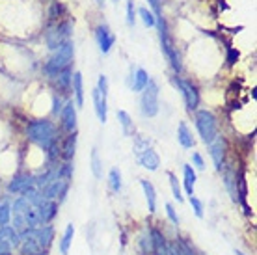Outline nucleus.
I'll return each mask as SVG.
<instances>
[{
  "mask_svg": "<svg viewBox=\"0 0 257 255\" xmlns=\"http://www.w3.org/2000/svg\"><path fill=\"white\" fill-rule=\"evenodd\" d=\"M225 186H227V190H229V194H231L233 201H237V198H238L237 179H235V173L233 172H225Z\"/></svg>",
  "mask_w": 257,
  "mask_h": 255,
  "instance_id": "obj_25",
  "label": "nucleus"
},
{
  "mask_svg": "<svg viewBox=\"0 0 257 255\" xmlns=\"http://www.w3.org/2000/svg\"><path fill=\"white\" fill-rule=\"evenodd\" d=\"M30 186H34V177L32 175H28V173H19V175H15V177L12 179V183H10V192H13V194H23L25 190H28Z\"/></svg>",
  "mask_w": 257,
  "mask_h": 255,
  "instance_id": "obj_14",
  "label": "nucleus"
},
{
  "mask_svg": "<svg viewBox=\"0 0 257 255\" xmlns=\"http://www.w3.org/2000/svg\"><path fill=\"white\" fill-rule=\"evenodd\" d=\"M117 119H119V123H121L123 133H125V134L133 133V119H131V115H128L127 112L119 110V112H117Z\"/></svg>",
  "mask_w": 257,
  "mask_h": 255,
  "instance_id": "obj_28",
  "label": "nucleus"
},
{
  "mask_svg": "<svg viewBox=\"0 0 257 255\" xmlns=\"http://www.w3.org/2000/svg\"><path fill=\"white\" fill-rule=\"evenodd\" d=\"M235 255H244V253H242L240 249H235Z\"/></svg>",
  "mask_w": 257,
  "mask_h": 255,
  "instance_id": "obj_42",
  "label": "nucleus"
},
{
  "mask_svg": "<svg viewBox=\"0 0 257 255\" xmlns=\"http://www.w3.org/2000/svg\"><path fill=\"white\" fill-rule=\"evenodd\" d=\"M95 2L99 4V6H103V4H104V0H95Z\"/></svg>",
  "mask_w": 257,
  "mask_h": 255,
  "instance_id": "obj_41",
  "label": "nucleus"
},
{
  "mask_svg": "<svg viewBox=\"0 0 257 255\" xmlns=\"http://www.w3.org/2000/svg\"><path fill=\"white\" fill-rule=\"evenodd\" d=\"M108 183H110V188H112L114 192L121 190V172H119L117 168H112V170H110Z\"/></svg>",
  "mask_w": 257,
  "mask_h": 255,
  "instance_id": "obj_24",
  "label": "nucleus"
},
{
  "mask_svg": "<svg viewBox=\"0 0 257 255\" xmlns=\"http://www.w3.org/2000/svg\"><path fill=\"white\" fill-rule=\"evenodd\" d=\"M73 236H75V227H73V223H69L64 231L62 242H60V251H62V255L69 253V246H71V242H73Z\"/></svg>",
  "mask_w": 257,
  "mask_h": 255,
  "instance_id": "obj_21",
  "label": "nucleus"
},
{
  "mask_svg": "<svg viewBox=\"0 0 257 255\" xmlns=\"http://www.w3.org/2000/svg\"><path fill=\"white\" fill-rule=\"evenodd\" d=\"M194 185H196V172L192 166H185V190L188 196H194Z\"/></svg>",
  "mask_w": 257,
  "mask_h": 255,
  "instance_id": "obj_22",
  "label": "nucleus"
},
{
  "mask_svg": "<svg viewBox=\"0 0 257 255\" xmlns=\"http://www.w3.org/2000/svg\"><path fill=\"white\" fill-rule=\"evenodd\" d=\"M174 84L181 89V93H183V97H185L187 108L188 110H194V108H196V106H198V102H199L198 89L194 88V86L190 82H187V80H181L179 77L174 78Z\"/></svg>",
  "mask_w": 257,
  "mask_h": 255,
  "instance_id": "obj_8",
  "label": "nucleus"
},
{
  "mask_svg": "<svg viewBox=\"0 0 257 255\" xmlns=\"http://www.w3.org/2000/svg\"><path fill=\"white\" fill-rule=\"evenodd\" d=\"M140 17H142V21H144V25H146V26H155V25H157L155 15L149 12L148 8H140Z\"/></svg>",
  "mask_w": 257,
  "mask_h": 255,
  "instance_id": "obj_32",
  "label": "nucleus"
},
{
  "mask_svg": "<svg viewBox=\"0 0 257 255\" xmlns=\"http://www.w3.org/2000/svg\"><path fill=\"white\" fill-rule=\"evenodd\" d=\"M136 157H138V162H140L146 170H149V172H155V170H159V166H161V159H159V155L155 153L151 147L144 149V151L138 153Z\"/></svg>",
  "mask_w": 257,
  "mask_h": 255,
  "instance_id": "obj_12",
  "label": "nucleus"
},
{
  "mask_svg": "<svg viewBox=\"0 0 257 255\" xmlns=\"http://www.w3.org/2000/svg\"><path fill=\"white\" fill-rule=\"evenodd\" d=\"M71 86H73V91H75L77 106H82L84 104V84H82V75H80V73H75V75L71 77Z\"/></svg>",
  "mask_w": 257,
  "mask_h": 255,
  "instance_id": "obj_18",
  "label": "nucleus"
},
{
  "mask_svg": "<svg viewBox=\"0 0 257 255\" xmlns=\"http://www.w3.org/2000/svg\"><path fill=\"white\" fill-rule=\"evenodd\" d=\"M140 185H142V190H144V194H146V199H148L149 212H155V211H157V192H155V186L151 185L149 181H146V179H142Z\"/></svg>",
  "mask_w": 257,
  "mask_h": 255,
  "instance_id": "obj_17",
  "label": "nucleus"
},
{
  "mask_svg": "<svg viewBox=\"0 0 257 255\" xmlns=\"http://www.w3.org/2000/svg\"><path fill=\"white\" fill-rule=\"evenodd\" d=\"M127 25L135 26V2L133 0L127 2Z\"/></svg>",
  "mask_w": 257,
  "mask_h": 255,
  "instance_id": "obj_34",
  "label": "nucleus"
},
{
  "mask_svg": "<svg viewBox=\"0 0 257 255\" xmlns=\"http://www.w3.org/2000/svg\"><path fill=\"white\" fill-rule=\"evenodd\" d=\"M97 89H99L101 93H104V95H108V80H106V77H104V75H101V77H99Z\"/></svg>",
  "mask_w": 257,
  "mask_h": 255,
  "instance_id": "obj_37",
  "label": "nucleus"
},
{
  "mask_svg": "<svg viewBox=\"0 0 257 255\" xmlns=\"http://www.w3.org/2000/svg\"><path fill=\"white\" fill-rule=\"evenodd\" d=\"M149 2V6L153 8V15H155V19H161L162 17V8H161V0H148Z\"/></svg>",
  "mask_w": 257,
  "mask_h": 255,
  "instance_id": "obj_36",
  "label": "nucleus"
},
{
  "mask_svg": "<svg viewBox=\"0 0 257 255\" xmlns=\"http://www.w3.org/2000/svg\"><path fill=\"white\" fill-rule=\"evenodd\" d=\"M177 140H179V144L185 147V149L194 147V136H192V133L188 131V127L185 125V123H179V129H177Z\"/></svg>",
  "mask_w": 257,
  "mask_h": 255,
  "instance_id": "obj_19",
  "label": "nucleus"
},
{
  "mask_svg": "<svg viewBox=\"0 0 257 255\" xmlns=\"http://www.w3.org/2000/svg\"><path fill=\"white\" fill-rule=\"evenodd\" d=\"M73 54H75V49H73V43L71 41H65L56 49V54L45 64V73L51 75V77H56L60 71H64L65 67H69L71 60H73Z\"/></svg>",
  "mask_w": 257,
  "mask_h": 255,
  "instance_id": "obj_2",
  "label": "nucleus"
},
{
  "mask_svg": "<svg viewBox=\"0 0 257 255\" xmlns=\"http://www.w3.org/2000/svg\"><path fill=\"white\" fill-rule=\"evenodd\" d=\"M140 248H142V253L144 255H155V246H153V240H151V236L149 233L140 236Z\"/></svg>",
  "mask_w": 257,
  "mask_h": 255,
  "instance_id": "obj_27",
  "label": "nucleus"
},
{
  "mask_svg": "<svg viewBox=\"0 0 257 255\" xmlns=\"http://www.w3.org/2000/svg\"><path fill=\"white\" fill-rule=\"evenodd\" d=\"M166 214H168V218L172 220V223L179 225V216H177V212H175L174 205H172V203H166Z\"/></svg>",
  "mask_w": 257,
  "mask_h": 255,
  "instance_id": "obj_35",
  "label": "nucleus"
},
{
  "mask_svg": "<svg viewBox=\"0 0 257 255\" xmlns=\"http://www.w3.org/2000/svg\"><path fill=\"white\" fill-rule=\"evenodd\" d=\"M52 102H54V108H52V112H54V114L62 112V101H60L58 97H54V99H52Z\"/></svg>",
  "mask_w": 257,
  "mask_h": 255,
  "instance_id": "obj_40",
  "label": "nucleus"
},
{
  "mask_svg": "<svg viewBox=\"0 0 257 255\" xmlns=\"http://www.w3.org/2000/svg\"><path fill=\"white\" fill-rule=\"evenodd\" d=\"M142 91V112L148 117H153L159 112V86L153 80H149Z\"/></svg>",
  "mask_w": 257,
  "mask_h": 255,
  "instance_id": "obj_5",
  "label": "nucleus"
},
{
  "mask_svg": "<svg viewBox=\"0 0 257 255\" xmlns=\"http://www.w3.org/2000/svg\"><path fill=\"white\" fill-rule=\"evenodd\" d=\"M95 38H97V43H99V49H101V52H103V54L110 52L112 45L116 43V36L110 32V28L106 25H99V26H97Z\"/></svg>",
  "mask_w": 257,
  "mask_h": 255,
  "instance_id": "obj_10",
  "label": "nucleus"
},
{
  "mask_svg": "<svg viewBox=\"0 0 257 255\" xmlns=\"http://www.w3.org/2000/svg\"><path fill=\"white\" fill-rule=\"evenodd\" d=\"M75 147H77V136H75V133H73L69 138L65 140L64 153H62V157H64L65 160H71V159H73V155H75Z\"/></svg>",
  "mask_w": 257,
  "mask_h": 255,
  "instance_id": "obj_23",
  "label": "nucleus"
},
{
  "mask_svg": "<svg viewBox=\"0 0 257 255\" xmlns=\"http://www.w3.org/2000/svg\"><path fill=\"white\" fill-rule=\"evenodd\" d=\"M34 231V236H36V240L39 242V246L45 249V251H49V248H51L52 244V238H54V227L52 225H39V227H36Z\"/></svg>",
  "mask_w": 257,
  "mask_h": 255,
  "instance_id": "obj_11",
  "label": "nucleus"
},
{
  "mask_svg": "<svg viewBox=\"0 0 257 255\" xmlns=\"http://www.w3.org/2000/svg\"><path fill=\"white\" fill-rule=\"evenodd\" d=\"M10 220H12V205L10 201H2L0 203V227L8 225Z\"/></svg>",
  "mask_w": 257,
  "mask_h": 255,
  "instance_id": "obj_26",
  "label": "nucleus"
},
{
  "mask_svg": "<svg viewBox=\"0 0 257 255\" xmlns=\"http://www.w3.org/2000/svg\"><path fill=\"white\" fill-rule=\"evenodd\" d=\"M209 146H211V157H212V160H214V166H216V170H222V164H224V155H225L224 138L216 136Z\"/></svg>",
  "mask_w": 257,
  "mask_h": 255,
  "instance_id": "obj_15",
  "label": "nucleus"
},
{
  "mask_svg": "<svg viewBox=\"0 0 257 255\" xmlns=\"http://www.w3.org/2000/svg\"><path fill=\"white\" fill-rule=\"evenodd\" d=\"M69 30H71L69 23H64V25H60V26H56V28L49 30V32H47V36H45L49 49L56 51V49H58L62 43L69 41Z\"/></svg>",
  "mask_w": 257,
  "mask_h": 255,
  "instance_id": "obj_7",
  "label": "nucleus"
},
{
  "mask_svg": "<svg viewBox=\"0 0 257 255\" xmlns=\"http://www.w3.org/2000/svg\"><path fill=\"white\" fill-rule=\"evenodd\" d=\"M192 162H194V166L198 168V170H205V164H203V159H201V155H199V153L192 155Z\"/></svg>",
  "mask_w": 257,
  "mask_h": 255,
  "instance_id": "obj_38",
  "label": "nucleus"
},
{
  "mask_svg": "<svg viewBox=\"0 0 257 255\" xmlns=\"http://www.w3.org/2000/svg\"><path fill=\"white\" fill-rule=\"evenodd\" d=\"M157 25H159V34H161V45H162V51L166 54V58L170 60V65L174 67L175 73H179L181 71V62H179V54L177 51L174 49V43H172V39H170V34H168V28H166V23L164 19H157Z\"/></svg>",
  "mask_w": 257,
  "mask_h": 255,
  "instance_id": "obj_4",
  "label": "nucleus"
},
{
  "mask_svg": "<svg viewBox=\"0 0 257 255\" xmlns=\"http://www.w3.org/2000/svg\"><path fill=\"white\" fill-rule=\"evenodd\" d=\"M28 138L38 144L39 147H43L45 151H49V157H54L52 151H56V127L51 121H34L26 129Z\"/></svg>",
  "mask_w": 257,
  "mask_h": 255,
  "instance_id": "obj_1",
  "label": "nucleus"
},
{
  "mask_svg": "<svg viewBox=\"0 0 257 255\" xmlns=\"http://www.w3.org/2000/svg\"><path fill=\"white\" fill-rule=\"evenodd\" d=\"M60 114H62V123H64L65 131L67 133H75V129H77V110H75V104L67 102Z\"/></svg>",
  "mask_w": 257,
  "mask_h": 255,
  "instance_id": "obj_13",
  "label": "nucleus"
},
{
  "mask_svg": "<svg viewBox=\"0 0 257 255\" xmlns=\"http://www.w3.org/2000/svg\"><path fill=\"white\" fill-rule=\"evenodd\" d=\"M93 104H95V114L99 117V121L104 123L106 121V112H108V106H106V95L101 93L99 89H93Z\"/></svg>",
  "mask_w": 257,
  "mask_h": 255,
  "instance_id": "obj_16",
  "label": "nucleus"
},
{
  "mask_svg": "<svg viewBox=\"0 0 257 255\" xmlns=\"http://www.w3.org/2000/svg\"><path fill=\"white\" fill-rule=\"evenodd\" d=\"M36 211H38V218L41 225H47L49 222L54 220L56 212H58V205L54 203L52 199H41L38 205H36Z\"/></svg>",
  "mask_w": 257,
  "mask_h": 255,
  "instance_id": "obj_9",
  "label": "nucleus"
},
{
  "mask_svg": "<svg viewBox=\"0 0 257 255\" xmlns=\"http://www.w3.org/2000/svg\"><path fill=\"white\" fill-rule=\"evenodd\" d=\"M196 127H198L199 136H201V140L205 142V144H211L218 136L216 117L209 110H199V112H196Z\"/></svg>",
  "mask_w": 257,
  "mask_h": 255,
  "instance_id": "obj_3",
  "label": "nucleus"
},
{
  "mask_svg": "<svg viewBox=\"0 0 257 255\" xmlns=\"http://www.w3.org/2000/svg\"><path fill=\"white\" fill-rule=\"evenodd\" d=\"M237 58H238V52L237 51H233V49H229V54H227V62H229V64H235V62H237Z\"/></svg>",
  "mask_w": 257,
  "mask_h": 255,
  "instance_id": "obj_39",
  "label": "nucleus"
},
{
  "mask_svg": "<svg viewBox=\"0 0 257 255\" xmlns=\"http://www.w3.org/2000/svg\"><path fill=\"white\" fill-rule=\"evenodd\" d=\"M190 205H192V211L198 218H203V203L199 201L196 196H190Z\"/></svg>",
  "mask_w": 257,
  "mask_h": 255,
  "instance_id": "obj_33",
  "label": "nucleus"
},
{
  "mask_svg": "<svg viewBox=\"0 0 257 255\" xmlns=\"http://www.w3.org/2000/svg\"><path fill=\"white\" fill-rule=\"evenodd\" d=\"M168 177H170V186H172V192H174V198L177 201H183V196H181V186L177 183V177H175L174 173H168Z\"/></svg>",
  "mask_w": 257,
  "mask_h": 255,
  "instance_id": "obj_31",
  "label": "nucleus"
},
{
  "mask_svg": "<svg viewBox=\"0 0 257 255\" xmlns=\"http://www.w3.org/2000/svg\"><path fill=\"white\" fill-rule=\"evenodd\" d=\"M133 89L135 91H142V89L148 86L149 82V75H148V71H144V69H136L133 71Z\"/></svg>",
  "mask_w": 257,
  "mask_h": 255,
  "instance_id": "obj_20",
  "label": "nucleus"
},
{
  "mask_svg": "<svg viewBox=\"0 0 257 255\" xmlns=\"http://www.w3.org/2000/svg\"><path fill=\"white\" fill-rule=\"evenodd\" d=\"M67 188H69V181H67V179L58 177L56 172H54V177H52L51 181L43 186L41 196H43L45 199H54V198H58V196H60V199H65Z\"/></svg>",
  "mask_w": 257,
  "mask_h": 255,
  "instance_id": "obj_6",
  "label": "nucleus"
},
{
  "mask_svg": "<svg viewBox=\"0 0 257 255\" xmlns=\"http://www.w3.org/2000/svg\"><path fill=\"white\" fill-rule=\"evenodd\" d=\"M101 159H99V153H97V149H91V172L95 175L97 179H101L103 172H101Z\"/></svg>",
  "mask_w": 257,
  "mask_h": 255,
  "instance_id": "obj_29",
  "label": "nucleus"
},
{
  "mask_svg": "<svg viewBox=\"0 0 257 255\" xmlns=\"http://www.w3.org/2000/svg\"><path fill=\"white\" fill-rule=\"evenodd\" d=\"M175 248H177V253L179 255H198L196 253V249H194L187 240H177Z\"/></svg>",
  "mask_w": 257,
  "mask_h": 255,
  "instance_id": "obj_30",
  "label": "nucleus"
}]
</instances>
